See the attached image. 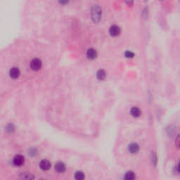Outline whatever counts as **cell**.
Wrapping results in <instances>:
<instances>
[{
  "mask_svg": "<svg viewBox=\"0 0 180 180\" xmlns=\"http://www.w3.org/2000/svg\"><path fill=\"white\" fill-rule=\"evenodd\" d=\"M128 151L130 154H136L139 151V146L137 143H132L128 146Z\"/></svg>",
  "mask_w": 180,
  "mask_h": 180,
  "instance_id": "obj_5",
  "label": "cell"
},
{
  "mask_svg": "<svg viewBox=\"0 0 180 180\" xmlns=\"http://www.w3.org/2000/svg\"><path fill=\"white\" fill-rule=\"evenodd\" d=\"M157 162H158L157 155L156 154V152L153 151V152L151 153V163H152V164L154 165V166H156L157 165Z\"/></svg>",
  "mask_w": 180,
  "mask_h": 180,
  "instance_id": "obj_14",
  "label": "cell"
},
{
  "mask_svg": "<svg viewBox=\"0 0 180 180\" xmlns=\"http://www.w3.org/2000/svg\"><path fill=\"white\" fill-rule=\"evenodd\" d=\"M124 56L127 58H132L134 57V53H133L131 51H125Z\"/></svg>",
  "mask_w": 180,
  "mask_h": 180,
  "instance_id": "obj_15",
  "label": "cell"
},
{
  "mask_svg": "<svg viewBox=\"0 0 180 180\" xmlns=\"http://www.w3.org/2000/svg\"><path fill=\"white\" fill-rule=\"evenodd\" d=\"M148 1H149V0H144V1H145V2H147Z\"/></svg>",
  "mask_w": 180,
  "mask_h": 180,
  "instance_id": "obj_21",
  "label": "cell"
},
{
  "mask_svg": "<svg viewBox=\"0 0 180 180\" xmlns=\"http://www.w3.org/2000/svg\"><path fill=\"white\" fill-rule=\"evenodd\" d=\"M98 56L97 51L96 49H93V48H90L87 51V57L90 60H94L97 58Z\"/></svg>",
  "mask_w": 180,
  "mask_h": 180,
  "instance_id": "obj_6",
  "label": "cell"
},
{
  "mask_svg": "<svg viewBox=\"0 0 180 180\" xmlns=\"http://www.w3.org/2000/svg\"><path fill=\"white\" fill-rule=\"evenodd\" d=\"M25 163V158L22 155H16V156H14V159H13V163L14 165L18 167L22 166Z\"/></svg>",
  "mask_w": 180,
  "mask_h": 180,
  "instance_id": "obj_4",
  "label": "cell"
},
{
  "mask_svg": "<svg viewBox=\"0 0 180 180\" xmlns=\"http://www.w3.org/2000/svg\"><path fill=\"white\" fill-rule=\"evenodd\" d=\"M40 167L42 170H49L51 167V163L46 159L41 160L40 163Z\"/></svg>",
  "mask_w": 180,
  "mask_h": 180,
  "instance_id": "obj_7",
  "label": "cell"
},
{
  "mask_svg": "<svg viewBox=\"0 0 180 180\" xmlns=\"http://www.w3.org/2000/svg\"><path fill=\"white\" fill-rule=\"evenodd\" d=\"M85 177V174H84L83 172H81V171H78V172H76L75 174V178L76 179H84Z\"/></svg>",
  "mask_w": 180,
  "mask_h": 180,
  "instance_id": "obj_13",
  "label": "cell"
},
{
  "mask_svg": "<svg viewBox=\"0 0 180 180\" xmlns=\"http://www.w3.org/2000/svg\"><path fill=\"white\" fill-rule=\"evenodd\" d=\"M177 172L180 173V160H179V163L177 164Z\"/></svg>",
  "mask_w": 180,
  "mask_h": 180,
  "instance_id": "obj_20",
  "label": "cell"
},
{
  "mask_svg": "<svg viewBox=\"0 0 180 180\" xmlns=\"http://www.w3.org/2000/svg\"><path fill=\"white\" fill-rule=\"evenodd\" d=\"M20 70L18 68L14 67L9 70V75L12 79H17L20 75Z\"/></svg>",
  "mask_w": 180,
  "mask_h": 180,
  "instance_id": "obj_8",
  "label": "cell"
},
{
  "mask_svg": "<svg viewBox=\"0 0 180 180\" xmlns=\"http://www.w3.org/2000/svg\"><path fill=\"white\" fill-rule=\"evenodd\" d=\"M108 32H109L110 36L115 37L120 35V34L121 33V29L120 27L117 26V25H113V26L110 27Z\"/></svg>",
  "mask_w": 180,
  "mask_h": 180,
  "instance_id": "obj_3",
  "label": "cell"
},
{
  "mask_svg": "<svg viewBox=\"0 0 180 180\" xmlns=\"http://www.w3.org/2000/svg\"><path fill=\"white\" fill-rule=\"evenodd\" d=\"M106 77V72L103 69H100L97 71V78L99 80H103Z\"/></svg>",
  "mask_w": 180,
  "mask_h": 180,
  "instance_id": "obj_11",
  "label": "cell"
},
{
  "mask_svg": "<svg viewBox=\"0 0 180 180\" xmlns=\"http://www.w3.org/2000/svg\"><path fill=\"white\" fill-rule=\"evenodd\" d=\"M69 1H70V0H58V1H59V3L61 5L67 4H68Z\"/></svg>",
  "mask_w": 180,
  "mask_h": 180,
  "instance_id": "obj_19",
  "label": "cell"
},
{
  "mask_svg": "<svg viewBox=\"0 0 180 180\" xmlns=\"http://www.w3.org/2000/svg\"><path fill=\"white\" fill-rule=\"evenodd\" d=\"M42 60L39 58H34L31 60L30 62V68L31 69L34 71H37L40 70L41 68H42Z\"/></svg>",
  "mask_w": 180,
  "mask_h": 180,
  "instance_id": "obj_2",
  "label": "cell"
},
{
  "mask_svg": "<svg viewBox=\"0 0 180 180\" xmlns=\"http://www.w3.org/2000/svg\"><path fill=\"white\" fill-rule=\"evenodd\" d=\"M136 178V174L134 172H132V171H128L125 174L124 179L125 180H133Z\"/></svg>",
  "mask_w": 180,
  "mask_h": 180,
  "instance_id": "obj_12",
  "label": "cell"
},
{
  "mask_svg": "<svg viewBox=\"0 0 180 180\" xmlns=\"http://www.w3.org/2000/svg\"><path fill=\"white\" fill-rule=\"evenodd\" d=\"M142 16L144 18H147L148 16H149V9L147 7H144L143 9L142 12Z\"/></svg>",
  "mask_w": 180,
  "mask_h": 180,
  "instance_id": "obj_16",
  "label": "cell"
},
{
  "mask_svg": "<svg viewBox=\"0 0 180 180\" xmlns=\"http://www.w3.org/2000/svg\"><path fill=\"white\" fill-rule=\"evenodd\" d=\"M160 1H163V0H160Z\"/></svg>",
  "mask_w": 180,
  "mask_h": 180,
  "instance_id": "obj_22",
  "label": "cell"
},
{
  "mask_svg": "<svg viewBox=\"0 0 180 180\" xmlns=\"http://www.w3.org/2000/svg\"><path fill=\"white\" fill-rule=\"evenodd\" d=\"M142 114V111L139 108L134 106L130 109V115L134 117H139Z\"/></svg>",
  "mask_w": 180,
  "mask_h": 180,
  "instance_id": "obj_10",
  "label": "cell"
},
{
  "mask_svg": "<svg viewBox=\"0 0 180 180\" xmlns=\"http://www.w3.org/2000/svg\"><path fill=\"white\" fill-rule=\"evenodd\" d=\"M175 145L178 149H180V134L177 135L175 139Z\"/></svg>",
  "mask_w": 180,
  "mask_h": 180,
  "instance_id": "obj_17",
  "label": "cell"
},
{
  "mask_svg": "<svg viewBox=\"0 0 180 180\" xmlns=\"http://www.w3.org/2000/svg\"><path fill=\"white\" fill-rule=\"evenodd\" d=\"M124 1L128 6H132L134 4V0H124Z\"/></svg>",
  "mask_w": 180,
  "mask_h": 180,
  "instance_id": "obj_18",
  "label": "cell"
},
{
  "mask_svg": "<svg viewBox=\"0 0 180 180\" xmlns=\"http://www.w3.org/2000/svg\"><path fill=\"white\" fill-rule=\"evenodd\" d=\"M91 17L94 23H99L102 18V9L99 5H94L91 11Z\"/></svg>",
  "mask_w": 180,
  "mask_h": 180,
  "instance_id": "obj_1",
  "label": "cell"
},
{
  "mask_svg": "<svg viewBox=\"0 0 180 180\" xmlns=\"http://www.w3.org/2000/svg\"><path fill=\"white\" fill-rule=\"evenodd\" d=\"M55 170H56V172H64L66 170V167H65V164L62 162H58L56 165H55Z\"/></svg>",
  "mask_w": 180,
  "mask_h": 180,
  "instance_id": "obj_9",
  "label": "cell"
}]
</instances>
